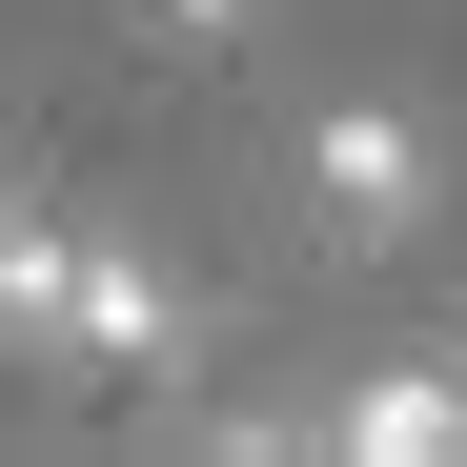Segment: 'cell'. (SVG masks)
<instances>
[{
    "label": "cell",
    "mask_w": 467,
    "mask_h": 467,
    "mask_svg": "<svg viewBox=\"0 0 467 467\" xmlns=\"http://www.w3.org/2000/svg\"><path fill=\"white\" fill-rule=\"evenodd\" d=\"M0 326L61 346V366H163L183 346V285L122 244V223H0Z\"/></svg>",
    "instance_id": "obj_1"
},
{
    "label": "cell",
    "mask_w": 467,
    "mask_h": 467,
    "mask_svg": "<svg viewBox=\"0 0 467 467\" xmlns=\"http://www.w3.org/2000/svg\"><path fill=\"white\" fill-rule=\"evenodd\" d=\"M305 183H326L346 244H407V223H427V122L407 102H326V122H305Z\"/></svg>",
    "instance_id": "obj_2"
},
{
    "label": "cell",
    "mask_w": 467,
    "mask_h": 467,
    "mask_svg": "<svg viewBox=\"0 0 467 467\" xmlns=\"http://www.w3.org/2000/svg\"><path fill=\"white\" fill-rule=\"evenodd\" d=\"M326 447H366V467H447V447H467V366H386V386H346Z\"/></svg>",
    "instance_id": "obj_3"
},
{
    "label": "cell",
    "mask_w": 467,
    "mask_h": 467,
    "mask_svg": "<svg viewBox=\"0 0 467 467\" xmlns=\"http://www.w3.org/2000/svg\"><path fill=\"white\" fill-rule=\"evenodd\" d=\"M244 21H265V0H163V41H203V61L244 41Z\"/></svg>",
    "instance_id": "obj_4"
},
{
    "label": "cell",
    "mask_w": 467,
    "mask_h": 467,
    "mask_svg": "<svg viewBox=\"0 0 467 467\" xmlns=\"http://www.w3.org/2000/svg\"><path fill=\"white\" fill-rule=\"evenodd\" d=\"M0 223H21V203H0Z\"/></svg>",
    "instance_id": "obj_5"
}]
</instances>
